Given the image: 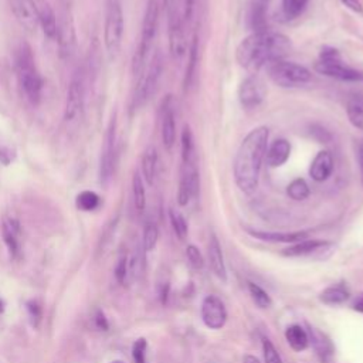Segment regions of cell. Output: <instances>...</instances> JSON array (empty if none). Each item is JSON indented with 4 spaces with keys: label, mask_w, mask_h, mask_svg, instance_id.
Masks as SVG:
<instances>
[{
    "label": "cell",
    "mask_w": 363,
    "mask_h": 363,
    "mask_svg": "<svg viewBox=\"0 0 363 363\" xmlns=\"http://www.w3.org/2000/svg\"><path fill=\"white\" fill-rule=\"evenodd\" d=\"M269 137L270 131L267 127H257L247 134L237 149L233 162L234 180L237 187L246 195H252L259 186L263 162L269 149Z\"/></svg>",
    "instance_id": "obj_1"
},
{
    "label": "cell",
    "mask_w": 363,
    "mask_h": 363,
    "mask_svg": "<svg viewBox=\"0 0 363 363\" xmlns=\"http://www.w3.org/2000/svg\"><path fill=\"white\" fill-rule=\"evenodd\" d=\"M290 49L291 42L287 36L271 30H259L241 40L235 59L241 67L256 74L264 66L284 60Z\"/></svg>",
    "instance_id": "obj_2"
},
{
    "label": "cell",
    "mask_w": 363,
    "mask_h": 363,
    "mask_svg": "<svg viewBox=\"0 0 363 363\" xmlns=\"http://www.w3.org/2000/svg\"><path fill=\"white\" fill-rule=\"evenodd\" d=\"M15 71L22 92L32 105H39L43 98L44 81L37 68L32 47L20 42L13 53Z\"/></svg>",
    "instance_id": "obj_3"
},
{
    "label": "cell",
    "mask_w": 363,
    "mask_h": 363,
    "mask_svg": "<svg viewBox=\"0 0 363 363\" xmlns=\"http://www.w3.org/2000/svg\"><path fill=\"white\" fill-rule=\"evenodd\" d=\"M87 73L84 67H77L73 73L70 85L67 90L63 128L67 135L78 133L85 112V95H87Z\"/></svg>",
    "instance_id": "obj_4"
},
{
    "label": "cell",
    "mask_w": 363,
    "mask_h": 363,
    "mask_svg": "<svg viewBox=\"0 0 363 363\" xmlns=\"http://www.w3.org/2000/svg\"><path fill=\"white\" fill-rule=\"evenodd\" d=\"M158 25H159V0H148L144 20H142V27H141L140 43L133 59V74L135 77H140L147 67V61L152 50L154 40L156 37Z\"/></svg>",
    "instance_id": "obj_5"
},
{
    "label": "cell",
    "mask_w": 363,
    "mask_h": 363,
    "mask_svg": "<svg viewBox=\"0 0 363 363\" xmlns=\"http://www.w3.org/2000/svg\"><path fill=\"white\" fill-rule=\"evenodd\" d=\"M125 19L123 5L119 0H108L105 8L104 23V46L111 60H115L123 46Z\"/></svg>",
    "instance_id": "obj_6"
},
{
    "label": "cell",
    "mask_w": 363,
    "mask_h": 363,
    "mask_svg": "<svg viewBox=\"0 0 363 363\" xmlns=\"http://www.w3.org/2000/svg\"><path fill=\"white\" fill-rule=\"evenodd\" d=\"M316 73L326 75L329 78H335L345 82H359L363 81V73L349 67L343 60L340 53L329 46H325L321 53L319 59L315 63Z\"/></svg>",
    "instance_id": "obj_7"
},
{
    "label": "cell",
    "mask_w": 363,
    "mask_h": 363,
    "mask_svg": "<svg viewBox=\"0 0 363 363\" xmlns=\"http://www.w3.org/2000/svg\"><path fill=\"white\" fill-rule=\"evenodd\" d=\"M162 73H164V59L161 51H156L151 59L149 64L140 75V80L133 97V102H131L133 112H137L138 109H141L152 98V95L158 90Z\"/></svg>",
    "instance_id": "obj_8"
},
{
    "label": "cell",
    "mask_w": 363,
    "mask_h": 363,
    "mask_svg": "<svg viewBox=\"0 0 363 363\" xmlns=\"http://www.w3.org/2000/svg\"><path fill=\"white\" fill-rule=\"evenodd\" d=\"M269 75L274 84L283 88H295L311 81V71L294 61L278 60L269 64Z\"/></svg>",
    "instance_id": "obj_9"
},
{
    "label": "cell",
    "mask_w": 363,
    "mask_h": 363,
    "mask_svg": "<svg viewBox=\"0 0 363 363\" xmlns=\"http://www.w3.org/2000/svg\"><path fill=\"white\" fill-rule=\"evenodd\" d=\"M116 112L112 113L105 135L102 141L101 148V156H99V183L102 186H106L115 173L116 166Z\"/></svg>",
    "instance_id": "obj_10"
},
{
    "label": "cell",
    "mask_w": 363,
    "mask_h": 363,
    "mask_svg": "<svg viewBox=\"0 0 363 363\" xmlns=\"http://www.w3.org/2000/svg\"><path fill=\"white\" fill-rule=\"evenodd\" d=\"M168 15V36H169V51L175 61H180L187 50L183 19L179 12V6H172L166 11Z\"/></svg>",
    "instance_id": "obj_11"
},
{
    "label": "cell",
    "mask_w": 363,
    "mask_h": 363,
    "mask_svg": "<svg viewBox=\"0 0 363 363\" xmlns=\"http://www.w3.org/2000/svg\"><path fill=\"white\" fill-rule=\"evenodd\" d=\"M57 22H59V27H57L56 40L59 43L60 56L64 60H70L75 53V44H77L75 26L70 11L63 9L57 18Z\"/></svg>",
    "instance_id": "obj_12"
},
{
    "label": "cell",
    "mask_w": 363,
    "mask_h": 363,
    "mask_svg": "<svg viewBox=\"0 0 363 363\" xmlns=\"http://www.w3.org/2000/svg\"><path fill=\"white\" fill-rule=\"evenodd\" d=\"M267 90L264 81L256 74L249 75L238 87V101L245 108H256L266 98Z\"/></svg>",
    "instance_id": "obj_13"
},
{
    "label": "cell",
    "mask_w": 363,
    "mask_h": 363,
    "mask_svg": "<svg viewBox=\"0 0 363 363\" xmlns=\"http://www.w3.org/2000/svg\"><path fill=\"white\" fill-rule=\"evenodd\" d=\"M202 319L209 329H221L227 322V309L224 302L216 295L204 297L202 302Z\"/></svg>",
    "instance_id": "obj_14"
},
{
    "label": "cell",
    "mask_w": 363,
    "mask_h": 363,
    "mask_svg": "<svg viewBox=\"0 0 363 363\" xmlns=\"http://www.w3.org/2000/svg\"><path fill=\"white\" fill-rule=\"evenodd\" d=\"M161 137L166 151H172L176 142V123L175 105L172 95H166L161 106Z\"/></svg>",
    "instance_id": "obj_15"
},
{
    "label": "cell",
    "mask_w": 363,
    "mask_h": 363,
    "mask_svg": "<svg viewBox=\"0 0 363 363\" xmlns=\"http://www.w3.org/2000/svg\"><path fill=\"white\" fill-rule=\"evenodd\" d=\"M12 12L18 23L29 33L39 29V8L33 0H11Z\"/></svg>",
    "instance_id": "obj_16"
},
{
    "label": "cell",
    "mask_w": 363,
    "mask_h": 363,
    "mask_svg": "<svg viewBox=\"0 0 363 363\" xmlns=\"http://www.w3.org/2000/svg\"><path fill=\"white\" fill-rule=\"evenodd\" d=\"M199 171L197 165H182L180 180H179V192H178V203L179 206H187L189 202L199 192Z\"/></svg>",
    "instance_id": "obj_17"
},
{
    "label": "cell",
    "mask_w": 363,
    "mask_h": 363,
    "mask_svg": "<svg viewBox=\"0 0 363 363\" xmlns=\"http://www.w3.org/2000/svg\"><path fill=\"white\" fill-rule=\"evenodd\" d=\"M2 235L5 245L13 259H19L22 256V224L19 219L13 216H8L2 224Z\"/></svg>",
    "instance_id": "obj_18"
},
{
    "label": "cell",
    "mask_w": 363,
    "mask_h": 363,
    "mask_svg": "<svg viewBox=\"0 0 363 363\" xmlns=\"http://www.w3.org/2000/svg\"><path fill=\"white\" fill-rule=\"evenodd\" d=\"M333 168H335V162H333L332 154L328 151H321L316 154V156L311 164L309 176L318 183L325 182L331 178Z\"/></svg>",
    "instance_id": "obj_19"
},
{
    "label": "cell",
    "mask_w": 363,
    "mask_h": 363,
    "mask_svg": "<svg viewBox=\"0 0 363 363\" xmlns=\"http://www.w3.org/2000/svg\"><path fill=\"white\" fill-rule=\"evenodd\" d=\"M308 336H309V342L312 343L321 362L331 363L333 359L335 349H333V345L329 340V338L325 333H322L319 329L312 328V326H308Z\"/></svg>",
    "instance_id": "obj_20"
},
{
    "label": "cell",
    "mask_w": 363,
    "mask_h": 363,
    "mask_svg": "<svg viewBox=\"0 0 363 363\" xmlns=\"http://www.w3.org/2000/svg\"><path fill=\"white\" fill-rule=\"evenodd\" d=\"M207 254H209V263H210L211 271L214 273V276L219 280L226 283L227 281V270H226V264H224V257H223L221 246L219 243V238L214 234H211V237H210Z\"/></svg>",
    "instance_id": "obj_21"
},
{
    "label": "cell",
    "mask_w": 363,
    "mask_h": 363,
    "mask_svg": "<svg viewBox=\"0 0 363 363\" xmlns=\"http://www.w3.org/2000/svg\"><path fill=\"white\" fill-rule=\"evenodd\" d=\"M250 235L262 240L269 241V243H298L307 238L308 233L305 231H295V233H277V231H260V230H247Z\"/></svg>",
    "instance_id": "obj_22"
},
{
    "label": "cell",
    "mask_w": 363,
    "mask_h": 363,
    "mask_svg": "<svg viewBox=\"0 0 363 363\" xmlns=\"http://www.w3.org/2000/svg\"><path fill=\"white\" fill-rule=\"evenodd\" d=\"M290 155H291V144L283 138L277 140L267 149V154H266L267 165L270 168H280L290 159Z\"/></svg>",
    "instance_id": "obj_23"
},
{
    "label": "cell",
    "mask_w": 363,
    "mask_h": 363,
    "mask_svg": "<svg viewBox=\"0 0 363 363\" xmlns=\"http://www.w3.org/2000/svg\"><path fill=\"white\" fill-rule=\"evenodd\" d=\"M39 27H42L43 35L49 40L57 39V15L49 4H44L42 8H39Z\"/></svg>",
    "instance_id": "obj_24"
},
{
    "label": "cell",
    "mask_w": 363,
    "mask_h": 363,
    "mask_svg": "<svg viewBox=\"0 0 363 363\" xmlns=\"http://www.w3.org/2000/svg\"><path fill=\"white\" fill-rule=\"evenodd\" d=\"M158 151L155 147H148L142 155V164H141V169H142V178L149 185L154 186L155 180H156V173H158Z\"/></svg>",
    "instance_id": "obj_25"
},
{
    "label": "cell",
    "mask_w": 363,
    "mask_h": 363,
    "mask_svg": "<svg viewBox=\"0 0 363 363\" xmlns=\"http://www.w3.org/2000/svg\"><path fill=\"white\" fill-rule=\"evenodd\" d=\"M326 245V241L321 240H302L295 243L294 246L285 249L283 252V256L285 257H304V256H311L314 257L316 252Z\"/></svg>",
    "instance_id": "obj_26"
},
{
    "label": "cell",
    "mask_w": 363,
    "mask_h": 363,
    "mask_svg": "<svg viewBox=\"0 0 363 363\" xmlns=\"http://www.w3.org/2000/svg\"><path fill=\"white\" fill-rule=\"evenodd\" d=\"M285 338L288 345L297 350V352H302L308 347L309 345V336L308 332L301 326V325H291L287 328L285 331Z\"/></svg>",
    "instance_id": "obj_27"
},
{
    "label": "cell",
    "mask_w": 363,
    "mask_h": 363,
    "mask_svg": "<svg viewBox=\"0 0 363 363\" xmlns=\"http://www.w3.org/2000/svg\"><path fill=\"white\" fill-rule=\"evenodd\" d=\"M346 113L350 124L363 131V95H355L347 101Z\"/></svg>",
    "instance_id": "obj_28"
},
{
    "label": "cell",
    "mask_w": 363,
    "mask_h": 363,
    "mask_svg": "<svg viewBox=\"0 0 363 363\" xmlns=\"http://www.w3.org/2000/svg\"><path fill=\"white\" fill-rule=\"evenodd\" d=\"M180 151H182V165L196 164V151L193 142V134L187 125H185L180 137Z\"/></svg>",
    "instance_id": "obj_29"
},
{
    "label": "cell",
    "mask_w": 363,
    "mask_h": 363,
    "mask_svg": "<svg viewBox=\"0 0 363 363\" xmlns=\"http://www.w3.org/2000/svg\"><path fill=\"white\" fill-rule=\"evenodd\" d=\"M197 60H199V40H197V36H195L192 40V44H190L189 61H187V67H186V73H185V78H183V90L185 91H187L193 82V78L196 74V67H197Z\"/></svg>",
    "instance_id": "obj_30"
},
{
    "label": "cell",
    "mask_w": 363,
    "mask_h": 363,
    "mask_svg": "<svg viewBox=\"0 0 363 363\" xmlns=\"http://www.w3.org/2000/svg\"><path fill=\"white\" fill-rule=\"evenodd\" d=\"M133 195H134L135 209L140 213H142L147 207V190H145V180L138 171L134 173V178H133Z\"/></svg>",
    "instance_id": "obj_31"
},
{
    "label": "cell",
    "mask_w": 363,
    "mask_h": 363,
    "mask_svg": "<svg viewBox=\"0 0 363 363\" xmlns=\"http://www.w3.org/2000/svg\"><path fill=\"white\" fill-rule=\"evenodd\" d=\"M145 253L144 247L138 246L131 259H128V276L133 280H140L145 271Z\"/></svg>",
    "instance_id": "obj_32"
},
{
    "label": "cell",
    "mask_w": 363,
    "mask_h": 363,
    "mask_svg": "<svg viewBox=\"0 0 363 363\" xmlns=\"http://www.w3.org/2000/svg\"><path fill=\"white\" fill-rule=\"evenodd\" d=\"M319 300L326 305H340L349 300V293L343 287H329L319 294Z\"/></svg>",
    "instance_id": "obj_33"
},
{
    "label": "cell",
    "mask_w": 363,
    "mask_h": 363,
    "mask_svg": "<svg viewBox=\"0 0 363 363\" xmlns=\"http://www.w3.org/2000/svg\"><path fill=\"white\" fill-rule=\"evenodd\" d=\"M308 5H309V0H283L281 4L283 15L288 20H294L307 11Z\"/></svg>",
    "instance_id": "obj_34"
},
{
    "label": "cell",
    "mask_w": 363,
    "mask_h": 363,
    "mask_svg": "<svg viewBox=\"0 0 363 363\" xmlns=\"http://www.w3.org/2000/svg\"><path fill=\"white\" fill-rule=\"evenodd\" d=\"M75 204L82 211H94L101 206V197L92 190H82L77 196Z\"/></svg>",
    "instance_id": "obj_35"
},
{
    "label": "cell",
    "mask_w": 363,
    "mask_h": 363,
    "mask_svg": "<svg viewBox=\"0 0 363 363\" xmlns=\"http://www.w3.org/2000/svg\"><path fill=\"white\" fill-rule=\"evenodd\" d=\"M287 193L288 196L293 199V200H297V202H301V200H305L309 197L311 195V189L307 183L305 179H294L290 185H288V189H287Z\"/></svg>",
    "instance_id": "obj_36"
},
{
    "label": "cell",
    "mask_w": 363,
    "mask_h": 363,
    "mask_svg": "<svg viewBox=\"0 0 363 363\" xmlns=\"http://www.w3.org/2000/svg\"><path fill=\"white\" fill-rule=\"evenodd\" d=\"M159 238V228L154 221H148L144 227V238H142V247L145 252H152Z\"/></svg>",
    "instance_id": "obj_37"
},
{
    "label": "cell",
    "mask_w": 363,
    "mask_h": 363,
    "mask_svg": "<svg viewBox=\"0 0 363 363\" xmlns=\"http://www.w3.org/2000/svg\"><path fill=\"white\" fill-rule=\"evenodd\" d=\"M249 291H250V295L253 298V301L263 309H267L273 305V301L270 298V295L257 284L254 283H249Z\"/></svg>",
    "instance_id": "obj_38"
},
{
    "label": "cell",
    "mask_w": 363,
    "mask_h": 363,
    "mask_svg": "<svg viewBox=\"0 0 363 363\" xmlns=\"http://www.w3.org/2000/svg\"><path fill=\"white\" fill-rule=\"evenodd\" d=\"M169 217H171L173 231L176 233L179 240H185V237L187 235V223H186L183 214L180 211L175 210V209H171L169 210Z\"/></svg>",
    "instance_id": "obj_39"
},
{
    "label": "cell",
    "mask_w": 363,
    "mask_h": 363,
    "mask_svg": "<svg viewBox=\"0 0 363 363\" xmlns=\"http://www.w3.org/2000/svg\"><path fill=\"white\" fill-rule=\"evenodd\" d=\"M263 353L266 363H284L278 350L269 339H263Z\"/></svg>",
    "instance_id": "obj_40"
},
{
    "label": "cell",
    "mask_w": 363,
    "mask_h": 363,
    "mask_svg": "<svg viewBox=\"0 0 363 363\" xmlns=\"http://www.w3.org/2000/svg\"><path fill=\"white\" fill-rule=\"evenodd\" d=\"M115 277L119 284H124L128 277V256L123 254L118 259L116 267H115Z\"/></svg>",
    "instance_id": "obj_41"
},
{
    "label": "cell",
    "mask_w": 363,
    "mask_h": 363,
    "mask_svg": "<svg viewBox=\"0 0 363 363\" xmlns=\"http://www.w3.org/2000/svg\"><path fill=\"white\" fill-rule=\"evenodd\" d=\"M16 149L13 147H11L9 144L6 142H2L0 141V164L8 166L11 164L15 162L16 159Z\"/></svg>",
    "instance_id": "obj_42"
},
{
    "label": "cell",
    "mask_w": 363,
    "mask_h": 363,
    "mask_svg": "<svg viewBox=\"0 0 363 363\" xmlns=\"http://www.w3.org/2000/svg\"><path fill=\"white\" fill-rule=\"evenodd\" d=\"M27 312H29L32 325L35 328H39V325L42 322V316H43V308L39 304V301H29L27 302Z\"/></svg>",
    "instance_id": "obj_43"
},
{
    "label": "cell",
    "mask_w": 363,
    "mask_h": 363,
    "mask_svg": "<svg viewBox=\"0 0 363 363\" xmlns=\"http://www.w3.org/2000/svg\"><path fill=\"white\" fill-rule=\"evenodd\" d=\"M186 256H187V260L190 263V266L195 269V270H202L203 266H204V262H203V257L199 252L197 247L195 246H187L186 249Z\"/></svg>",
    "instance_id": "obj_44"
},
{
    "label": "cell",
    "mask_w": 363,
    "mask_h": 363,
    "mask_svg": "<svg viewBox=\"0 0 363 363\" xmlns=\"http://www.w3.org/2000/svg\"><path fill=\"white\" fill-rule=\"evenodd\" d=\"M133 353H134V360H135V363H145L147 340H145V339H138V340L134 343Z\"/></svg>",
    "instance_id": "obj_45"
},
{
    "label": "cell",
    "mask_w": 363,
    "mask_h": 363,
    "mask_svg": "<svg viewBox=\"0 0 363 363\" xmlns=\"http://www.w3.org/2000/svg\"><path fill=\"white\" fill-rule=\"evenodd\" d=\"M339 2L349 11H352L357 15H363V6H362L360 0H339Z\"/></svg>",
    "instance_id": "obj_46"
},
{
    "label": "cell",
    "mask_w": 363,
    "mask_h": 363,
    "mask_svg": "<svg viewBox=\"0 0 363 363\" xmlns=\"http://www.w3.org/2000/svg\"><path fill=\"white\" fill-rule=\"evenodd\" d=\"M197 0H183V18L185 20H190L196 8Z\"/></svg>",
    "instance_id": "obj_47"
},
{
    "label": "cell",
    "mask_w": 363,
    "mask_h": 363,
    "mask_svg": "<svg viewBox=\"0 0 363 363\" xmlns=\"http://www.w3.org/2000/svg\"><path fill=\"white\" fill-rule=\"evenodd\" d=\"M95 325L101 331H108L109 324H108V321H106V318H105L102 311H97V314H95Z\"/></svg>",
    "instance_id": "obj_48"
},
{
    "label": "cell",
    "mask_w": 363,
    "mask_h": 363,
    "mask_svg": "<svg viewBox=\"0 0 363 363\" xmlns=\"http://www.w3.org/2000/svg\"><path fill=\"white\" fill-rule=\"evenodd\" d=\"M357 164H359V169H360L362 185H363V141H360V144L357 147Z\"/></svg>",
    "instance_id": "obj_49"
},
{
    "label": "cell",
    "mask_w": 363,
    "mask_h": 363,
    "mask_svg": "<svg viewBox=\"0 0 363 363\" xmlns=\"http://www.w3.org/2000/svg\"><path fill=\"white\" fill-rule=\"evenodd\" d=\"M352 308L360 314H363V294H359L353 302H352Z\"/></svg>",
    "instance_id": "obj_50"
},
{
    "label": "cell",
    "mask_w": 363,
    "mask_h": 363,
    "mask_svg": "<svg viewBox=\"0 0 363 363\" xmlns=\"http://www.w3.org/2000/svg\"><path fill=\"white\" fill-rule=\"evenodd\" d=\"M175 5H179V0H164V8L165 11H168L169 8L175 6Z\"/></svg>",
    "instance_id": "obj_51"
},
{
    "label": "cell",
    "mask_w": 363,
    "mask_h": 363,
    "mask_svg": "<svg viewBox=\"0 0 363 363\" xmlns=\"http://www.w3.org/2000/svg\"><path fill=\"white\" fill-rule=\"evenodd\" d=\"M243 363H260V360L253 355H246L243 359Z\"/></svg>",
    "instance_id": "obj_52"
},
{
    "label": "cell",
    "mask_w": 363,
    "mask_h": 363,
    "mask_svg": "<svg viewBox=\"0 0 363 363\" xmlns=\"http://www.w3.org/2000/svg\"><path fill=\"white\" fill-rule=\"evenodd\" d=\"M2 311H4V302L0 301V312H2Z\"/></svg>",
    "instance_id": "obj_53"
},
{
    "label": "cell",
    "mask_w": 363,
    "mask_h": 363,
    "mask_svg": "<svg viewBox=\"0 0 363 363\" xmlns=\"http://www.w3.org/2000/svg\"><path fill=\"white\" fill-rule=\"evenodd\" d=\"M111 363H124L123 360H113V362H111Z\"/></svg>",
    "instance_id": "obj_54"
},
{
    "label": "cell",
    "mask_w": 363,
    "mask_h": 363,
    "mask_svg": "<svg viewBox=\"0 0 363 363\" xmlns=\"http://www.w3.org/2000/svg\"><path fill=\"white\" fill-rule=\"evenodd\" d=\"M266 2H269V0H266Z\"/></svg>",
    "instance_id": "obj_55"
}]
</instances>
